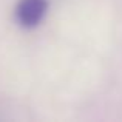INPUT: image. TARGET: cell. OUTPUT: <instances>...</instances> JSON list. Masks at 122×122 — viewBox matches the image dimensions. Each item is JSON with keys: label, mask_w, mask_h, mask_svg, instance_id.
<instances>
[{"label": "cell", "mask_w": 122, "mask_h": 122, "mask_svg": "<svg viewBox=\"0 0 122 122\" xmlns=\"http://www.w3.org/2000/svg\"><path fill=\"white\" fill-rule=\"evenodd\" d=\"M48 12V0H19L14 9L15 22L22 28H36Z\"/></svg>", "instance_id": "6da1fadb"}]
</instances>
